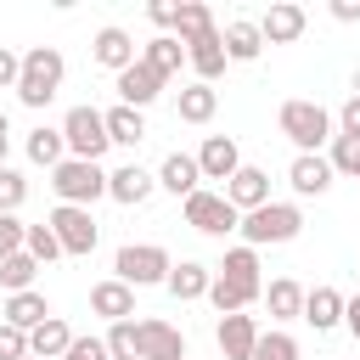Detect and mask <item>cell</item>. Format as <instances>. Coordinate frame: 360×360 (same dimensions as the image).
I'll list each match as a JSON object with an SVG mask.
<instances>
[{
	"mask_svg": "<svg viewBox=\"0 0 360 360\" xmlns=\"http://www.w3.org/2000/svg\"><path fill=\"white\" fill-rule=\"evenodd\" d=\"M343 321H349V332H354V343H360V292L343 304Z\"/></svg>",
	"mask_w": 360,
	"mask_h": 360,
	"instance_id": "7dc6e473",
	"label": "cell"
},
{
	"mask_svg": "<svg viewBox=\"0 0 360 360\" xmlns=\"http://www.w3.org/2000/svg\"><path fill=\"white\" fill-rule=\"evenodd\" d=\"M225 202H231L236 214H253V208H264V202H270V174L242 163V169L225 180Z\"/></svg>",
	"mask_w": 360,
	"mask_h": 360,
	"instance_id": "9c48e42d",
	"label": "cell"
},
{
	"mask_svg": "<svg viewBox=\"0 0 360 360\" xmlns=\"http://www.w3.org/2000/svg\"><path fill=\"white\" fill-rule=\"evenodd\" d=\"M6 146H11V141H6V135H0V169H6Z\"/></svg>",
	"mask_w": 360,
	"mask_h": 360,
	"instance_id": "681fc988",
	"label": "cell"
},
{
	"mask_svg": "<svg viewBox=\"0 0 360 360\" xmlns=\"http://www.w3.org/2000/svg\"><path fill=\"white\" fill-rule=\"evenodd\" d=\"M253 360H298V343H292L287 332H259V349H253Z\"/></svg>",
	"mask_w": 360,
	"mask_h": 360,
	"instance_id": "d590c367",
	"label": "cell"
},
{
	"mask_svg": "<svg viewBox=\"0 0 360 360\" xmlns=\"http://www.w3.org/2000/svg\"><path fill=\"white\" fill-rule=\"evenodd\" d=\"M152 186H158V180H152L141 163H124V169H112V174H107V197H118V202H146V197H152Z\"/></svg>",
	"mask_w": 360,
	"mask_h": 360,
	"instance_id": "d6986e66",
	"label": "cell"
},
{
	"mask_svg": "<svg viewBox=\"0 0 360 360\" xmlns=\"http://www.w3.org/2000/svg\"><path fill=\"white\" fill-rule=\"evenodd\" d=\"M287 180H292L298 197H321V191L332 186V158H321V152H298L292 169H287Z\"/></svg>",
	"mask_w": 360,
	"mask_h": 360,
	"instance_id": "8fae6325",
	"label": "cell"
},
{
	"mask_svg": "<svg viewBox=\"0 0 360 360\" xmlns=\"http://www.w3.org/2000/svg\"><path fill=\"white\" fill-rule=\"evenodd\" d=\"M186 225H197L202 236H225L242 225V214L225 202V191H191L186 197Z\"/></svg>",
	"mask_w": 360,
	"mask_h": 360,
	"instance_id": "52a82bcc",
	"label": "cell"
},
{
	"mask_svg": "<svg viewBox=\"0 0 360 360\" xmlns=\"http://www.w3.org/2000/svg\"><path fill=\"white\" fill-rule=\"evenodd\" d=\"M90 309L118 326V321L135 315V287H124V281H96V287H90Z\"/></svg>",
	"mask_w": 360,
	"mask_h": 360,
	"instance_id": "2e32d148",
	"label": "cell"
},
{
	"mask_svg": "<svg viewBox=\"0 0 360 360\" xmlns=\"http://www.w3.org/2000/svg\"><path fill=\"white\" fill-rule=\"evenodd\" d=\"M51 186H56V197H62V202L84 208V202H96V197L107 191V174H101V163H84V158H62V163L51 169Z\"/></svg>",
	"mask_w": 360,
	"mask_h": 360,
	"instance_id": "277c9868",
	"label": "cell"
},
{
	"mask_svg": "<svg viewBox=\"0 0 360 360\" xmlns=\"http://www.w3.org/2000/svg\"><path fill=\"white\" fill-rule=\"evenodd\" d=\"M45 225L56 231L62 253H90V248H96V219H90V208H73V202H62V208H56Z\"/></svg>",
	"mask_w": 360,
	"mask_h": 360,
	"instance_id": "ba28073f",
	"label": "cell"
},
{
	"mask_svg": "<svg viewBox=\"0 0 360 360\" xmlns=\"http://www.w3.org/2000/svg\"><path fill=\"white\" fill-rule=\"evenodd\" d=\"M146 17H152L158 28H174V22H180V6H174V0H152V6H146Z\"/></svg>",
	"mask_w": 360,
	"mask_h": 360,
	"instance_id": "ee69618b",
	"label": "cell"
},
{
	"mask_svg": "<svg viewBox=\"0 0 360 360\" xmlns=\"http://www.w3.org/2000/svg\"><path fill=\"white\" fill-rule=\"evenodd\" d=\"M107 354H112V360H141V332H135V321H118V326L107 332Z\"/></svg>",
	"mask_w": 360,
	"mask_h": 360,
	"instance_id": "e575fe53",
	"label": "cell"
},
{
	"mask_svg": "<svg viewBox=\"0 0 360 360\" xmlns=\"http://www.w3.org/2000/svg\"><path fill=\"white\" fill-rule=\"evenodd\" d=\"M0 360H28V332L0 321Z\"/></svg>",
	"mask_w": 360,
	"mask_h": 360,
	"instance_id": "60d3db41",
	"label": "cell"
},
{
	"mask_svg": "<svg viewBox=\"0 0 360 360\" xmlns=\"http://www.w3.org/2000/svg\"><path fill=\"white\" fill-rule=\"evenodd\" d=\"M197 180H202V169H197V158H186V152H169V158H163V169H158V186H169L174 197L202 191Z\"/></svg>",
	"mask_w": 360,
	"mask_h": 360,
	"instance_id": "ac0fdd59",
	"label": "cell"
},
{
	"mask_svg": "<svg viewBox=\"0 0 360 360\" xmlns=\"http://www.w3.org/2000/svg\"><path fill=\"white\" fill-rule=\"evenodd\" d=\"M259 51H264V34H259V22L236 17V22L225 28V56H231V62H253Z\"/></svg>",
	"mask_w": 360,
	"mask_h": 360,
	"instance_id": "d4e9b609",
	"label": "cell"
},
{
	"mask_svg": "<svg viewBox=\"0 0 360 360\" xmlns=\"http://www.w3.org/2000/svg\"><path fill=\"white\" fill-rule=\"evenodd\" d=\"M343 292H332V287H315V292H304V321L315 326V332H332L338 321H343Z\"/></svg>",
	"mask_w": 360,
	"mask_h": 360,
	"instance_id": "44dd1931",
	"label": "cell"
},
{
	"mask_svg": "<svg viewBox=\"0 0 360 360\" xmlns=\"http://www.w3.org/2000/svg\"><path fill=\"white\" fill-rule=\"evenodd\" d=\"M22 242H28V225H17L11 214H0V264H6L11 253H22Z\"/></svg>",
	"mask_w": 360,
	"mask_h": 360,
	"instance_id": "ab89813d",
	"label": "cell"
},
{
	"mask_svg": "<svg viewBox=\"0 0 360 360\" xmlns=\"http://www.w3.org/2000/svg\"><path fill=\"white\" fill-rule=\"evenodd\" d=\"M62 141H68L73 158L96 163V158L112 146V135H107V112H96V107H73V112L62 118Z\"/></svg>",
	"mask_w": 360,
	"mask_h": 360,
	"instance_id": "3957f363",
	"label": "cell"
},
{
	"mask_svg": "<svg viewBox=\"0 0 360 360\" xmlns=\"http://www.w3.org/2000/svg\"><path fill=\"white\" fill-rule=\"evenodd\" d=\"M219 276H231V281H242V287H259V253H253V248H231L225 264H219ZM259 292H264V287H259Z\"/></svg>",
	"mask_w": 360,
	"mask_h": 360,
	"instance_id": "4dcf8cb0",
	"label": "cell"
},
{
	"mask_svg": "<svg viewBox=\"0 0 360 360\" xmlns=\"http://www.w3.org/2000/svg\"><path fill=\"white\" fill-rule=\"evenodd\" d=\"M236 231L248 236V248H264V242H292V236L304 231V214H298L292 202H264V208L242 214V225H236Z\"/></svg>",
	"mask_w": 360,
	"mask_h": 360,
	"instance_id": "7a4b0ae2",
	"label": "cell"
},
{
	"mask_svg": "<svg viewBox=\"0 0 360 360\" xmlns=\"http://www.w3.org/2000/svg\"><path fill=\"white\" fill-rule=\"evenodd\" d=\"M163 287L186 304V298H208L214 276H208V264H191V259H186V264H174V270H169V281H163Z\"/></svg>",
	"mask_w": 360,
	"mask_h": 360,
	"instance_id": "cb8c5ba5",
	"label": "cell"
},
{
	"mask_svg": "<svg viewBox=\"0 0 360 360\" xmlns=\"http://www.w3.org/2000/svg\"><path fill=\"white\" fill-rule=\"evenodd\" d=\"M338 124H343V135H354V141H360V96H349V101H343Z\"/></svg>",
	"mask_w": 360,
	"mask_h": 360,
	"instance_id": "f6af8a7d",
	"label": "cell"
},
{
	"mask_svg": "<svg viewBox=\"0 0 360 360\" xmlns=\"http://www.w3.org/2000/svg\"><path fill=\"white\" fill-rule=\"evenodd\" d=\"M281 135H287L298 152H315L321 141H332V118H326V107H315V101H287V107H281Z\"/></svg>",
	"mask_w": 360,
	"mask_h": 360,
	"instance_id": "5b68a950",
	"label": "cell"
},
{
	"mask_svg": "<svg viewBox=\"0 0 360 360\" xmlns=\"http://www.w3.org/2000/svg\"><path fill=\"white\" fill-rule=\"evenodd\" d=\"M208 298H214V309H219V315H242V309L259 298V287H242V281H231V276H214Z\"/></svg>",
	"mask_w": 360,
	"mask_h": 360,
	"instance_id": "4316f807",
	"label": "cell"
},
{
	"mask_svg": "<svg viewBox=\"0 0 360 360\" xmlns=\"http://www.w3.org/2000/svg\"><path fill=\"white\" fill-rule=\"evenodd\" d=\"M197 169H202V180H231V174L242 169L236 141H231V135H208V141H202V152H197Z\"/></svg>",
	"mask_w": 360,
	"mask_h": 360,
	"instance_id": "4fadbf2b",
	"label": "cell"
},
{
	"mask_svg": "<svg viewBox=\"0 0 360 360\" xmlns=\"http://www.w3.org/2000/svg\"><path fill=\"white\" fill-rule=\"evenodd\" d=\"M186 62L197 68V84H208V79H219V73H225V62H231V56H225V34L214 28V34H202V39H191V45H186Z\"/></svg>",
	"mask_w": 360,
	"mask_h": 360,
	"instance_id": "7c38bea8",
	"label": "cell"
},
{
	"mask_svg": "<svg viewBox=\"0 0 360 360\" xmlns=\"http://www.w3.org/2000/svg\"><path fill=\"white\" fill-rule=\"evenodd\" d=\"M112 270H118V281L124 287H152V281H169V253L163 248H152V242H129V248H118V259H112Z\"/></svg>",
	"mask_w": 360,
	"mask_h": 360,
	"instance_id": "8992f818",
	"label": "cell"
},
{
	"mask_svg": "<svg viewBox=\"0 0 360 360\" xmlns=\"http://www.w3.org/2000/svg\"><path fill=\"white\" fill-rule=\"evenodd\" d=\"M0 135H6V141H11V124H6V112H0Z\"/></svg>",
	"mask_w": 360,
	"mask_h": 360,
	"instance_id": "c3c4849f",
	"label": "cell"
},
{
	"mask_svg": "<svg viewBox=\"0 0 360 360\" xmlns=\"http://www.w3.org/2000/svg\"><path fill=\"white\" fill-rule=\"evenodd\" d=\"M62 152H68V141H62V129H45V124H39V129L28 135V158H34V163H45V169H56V163H62Z\"/></svg>",
	"mask_w": 360,
	"mask_h": 360,
	"instance_id": "f546056e",
	"label": "cell"
},
{
	"mask_svg": "<svg viewBox=\"0 0 360 360\" xmlns=\"http://www.w3.org/2000/svg\"><path fill=\"white\" fill-rule=\"evenodd\" d=\"M332 169L360 174V141H354V135H332Z\"/></svg>",
	"mask_w": 360,
	"mask_h": 360,
	"instance_id": "74e56055",
	"label": "cell"
},
{
	"mask_svg": "<svg viewBox=\"0 0 360 360\" xmlns=\"http://www.w3.org/2000/svg\"><path fill=\"white\" fill-rule=\"evenodd\" d=\"M34 270H39V259L22 248V253H11L6 264H0V281L11 287V292H28V281H34Z\"/></svg>",
	"mask_w": 360,
	"mask_h": 360,
	"instance_id": "d6a6232c",
	"label": "cell"
},
{
	"mask_svg": "<svg viewBox=\"0 0 360 360\" xmlns=\"http://www.w3.org/2000/svg\"><path fill=\"white\" fill-rule=\"evenodd\" d=\"M264 298H270V315H276V321L304 315V287H298V281H287V276H281V281H270V292H264Z\"/></svg>",
	"mask_w": 360,
	"mask_h": 360,
	"instance_id": "f1b7e54d",
	"label": "cell"
},
{
	"mask_svg": "<svg viewBox=\"0 0 360 360\" xmlns=\"http://www.w3.org/2000/svg\"><path fill=\"white\" fill-rule=\"evenodd\" d=\"M22 248H28L39 264H51V259L62 253V242H56V231H51V225H28V242H22Z\"/></svg>",
	"mask_w": 360,
	"mask_h": 360,
	"instance_id": "8d00e7d4",
	"label": "cell"
},
{
	"mask_svg": "<svg viewBox=\"0 0 360 360\" xmlns=\"http://www.w3.org/2000/svg\"><path fill=\"white\" fill-rule=\"evenodd\" d=\"M17 79H22V56L0 45V90H17Z\"/></svg>",
	"mask_w": 360,
	"mask_h": 360,
	"instance_id": "7bdbcfd3",
	"label": "cell"
},
{
	"mask_svg": "<svg viewBox=\"0 0 360 360\" xmlns=\"http://www.w3.org/2000/svg\"><path fill=\"white\" fill-rule=\"evenodd\" d=\"M96 62L112 68V73L135 68V45H129V34H124V28H101V34H96Z\"/></svg>",
	"mask_w": 360,
	"mask_h": 360,
	"instance_id": "603a6c76",
	"label": "cell"
},
{
	"mask_svg": "<svg viewBox=\"0 0 360 360\" xmlns=\"http://www.w3.org/2000/svg\"><path fill=\"white\" fill-rule=\"evenodd\" d=\"M22 197H28V180H22L17 169H0V214H11Z\"/></svg>",
	"mask_w": 360,
	"mask_h": 360,
	"instance_id": "f35d334b",
	"label": "cell"
},
{
	"mask_svg": "<svg viewBox=\"0 0 360 360\" xmlns=\"http://www.w3.org/2000/svg\"><path fill=\"white\" fill-rule=\"evenodd\" d=\"M158 90H163V79L146 68V62H135V68H124L118 73V96H124V107H146V101H158Z\"/></svg>",
	"mask_w": 360,
	"mask_h": 360,
	"instance_id": "e0dca14e",
	"label": "cell"
},
{
	"mask_svg": "<svg viewBox=\"0 0 360 360\" xmlns=\"http://www.w3.org/2000/svg\"><path fill=\"white\" fill-rule=\"evenodd\" d=\"M62 360H112V354H107V338H73V349Z\"/></svg>",
	"mask_w": 360,
	"mask_h": 360,
	"instance_id": "b9f144b4",
	"label": "cell"
},
{
	"mask_svg": "<svg viewBox=\"0 0 360 360\" xmlns=\"http://www.w3.org/2000/svg\"><path fill=\"white\" fill-rule=\"evenodd\" d=\"M259 34H264V45H292L298 34H304V6H270L264 17H259Z\"/></svg>",
	"mask_w": 360,
	"mask_h": 360,
	"instance_id": "9a60e30c",
	"label": "cell"
},
{
	"mask_svg": "<svg viewBox=\"0 0 360 360\" xmlns=\"http://www.w3.org/2000/svg\"><path fill=\"white\" fill-rule=\"evenodd\" d=\"M354 96H360V79H354Z\"/></svg>",
	"mask_w": 360,
	"mask_h": 360,
	"instance_id": "f907efd6",
	"label": "cell"
},
{
	"mask_svg": "<svg viewBox=\"0 0 360 360\" xmlns=\"http://www.w3.org/2000/svg\"><path fill=\"white\" fill-rule=\"evenodd\" d=\"M107 135H112L118 146H135V141L146 135V124H141L135 107H112V112H107Z\"/></svg>",
	"mask_w": 360,
	"mask_h": 360,
	"instance_id": "1f68e13d",
	"label": "cell"
},
{
	"mask_svg": "<svg viewBox=\"0 0 360 360\" xmlns=\"http://www.w3.org/2000/svg\"><path fill=\"white\" fill-rule=\"evenodd\" d=\"M332 17L338 22H360V0H332Z\"/></svg>",
	"mask_w": 360,
	"mask_h": 360,
	"instance_id": "bcb514c9",
	"label": "cell"
},
{
	"mask_svg": "<svg viewBox=\"0 0 360 360\" xmlns=\"http://www.w3.org/2000/svg\"><path fill=\"white\" fill-rule=\"evenodd\" d=\"M56 90H62V51H51V45H34V51L22 56L17 96H22V107H45Z\"/></svg>",
	"mask_w": 360,
	"mask_h": 360,
	"instance_id": "6da1fadb",
	"label": "cell"
},
{
	"mask_svg": "<svg viewBox=\"0 0 360 360\" xmlns=\"http://www.w3.org/2000/svg\"><path fill=\"white\" fill-rule=\"evenodd\" d=\"M28 360H34V354H28Z\"/></svg>",
	"mask_w": 360,
	"mask_h": 360,
	"instance_id": "816d5d0a",
	"label": "cell"
},
{
	"mask_svg": "<svg viewBox=\"0 0 360 360\" xmlns=\"http://www.w3.org/2000/svg\"><path fill=\"white\" fill-rule=\"evenodd\" d=\"M174 28H180V39L191 45V39H202V34H214V11L191 0V6H180V22H174Z\"/></svg>",
	"mask_w": 360,
	"mask_h": 360,
	"instance_id": "836d02e7",
	"label": "cell"
},
{
	"mask_svg": "<svg viewBox=\"0 0 360 360\" xmlns=\"http://www.w3.org/2000/svg\"><path fill=\"white\" fill-rule=\"evenodd\" d=\"M68 349H73V332H68V321H56V315L28 332V354H34V360H62Z\"/></svg>",
	"mask_w": 360,
	"mask_h": 360,
	"instance_id": "7402d4cb",
	"label": "cell"
},
{
	"mask_svg": "<svg viewBox=\"0 0 360 360\" xmlns=\"http://www.w3.org/2000/svg\"><path fill=\"white\" fill-rule=\"evenodd\" d=\"M141 332V360H186V338L169 321H135Z\"/></svg>",
	"mask_w": 360,
	"mask_h": 360,
	"instance_id": "30bf717a",
	"label": "cell"
},
{
	"mask_svg": "<svg viewBox=\"0 0 360 360\" xmlns=\"http://www.w3.org/2000/svg\"><path fill=\"white\" fill-rule=\"evenodd\" d=\"M214 107H219L214 84H186V90H180V118H186V124H208Z\"/></svg>",
	"mask_w": 360,
	"mask_h": 360,
	"instance_id": "83f0119b",
	"label": "cell"
},
{
	"mask_svg": "<svg viewBox=\"0 0 360 360\" xmlns=\"http://www.w3.org/2000/svg\"><path fill=\"white\" fill-rule=\"evenodd\" d=\"M158 79H169V73H180V62H186V45L174 39V34H158L152 45H146V56H141Z\"/></svg>",
	"mask_w": 360,
	"mask_h": 360,
	"instance_id": "484cf974",
	"label": "cell"
},
{
	"mask_svg": "<svg viewBox=\"0 0 360 360\" xmlns=\"http://www.w3.org/2000/svg\"><path fill=\"white\" fill-rule=\"evenodd\" d=\"M219 349H225V360H253V349H259L253 315H219Z\"/></svg>",
	"mask_w": 360,
	"mask_h": 360,
	"instance_id": "5bb4252c",
	"label": "cell"
},
{
	"mask_svg": "<svg viewBox=\"0 0 360 360\" xmlns=\"http://www.w3.org/2000/svg\"><path fill=\"white\" fill-rule=\"evenodd\" d=\"M45 321H51V304H45L34 287L6 298V326H17V332H34V326H45Z\"/></svg>",
	"mask_w": 360,
	"mask_h": 360,
	"instance_id": "ffe728a7",
	"label": "cell"
}]
</instances>
